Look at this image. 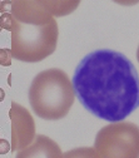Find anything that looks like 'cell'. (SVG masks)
Returning <instances> with one entry per match:
<instances>
[{"instance_id":"cell-1","label":"cell","mask_w":139,"mask_h":158,"mask_svg":"<svg viewBox=\"0 0 139 158\" xmlns=\"http://www.w3.org/2000/svg\"><path fill=\"white\" fill-rule=\"evenodd\" d=\"M72 84L83 107L107 122H122L139 107L138 72L119 52L99 49L85 55Z\"/></svg>"},{"instance_id":"cell-2","label":"cell","mask_w":139,"mask_h":158,"mask_svg":"<svg viewBox=\"0 0 139 158\" xmlns=\"http://www.w3.org/2000/svg\"><path fill=\"white\" fill-rule=\"evenodd\" d=\"M11 55L25 63H38L51 55L58 43L56 20L40 0H16L11 11Z\"/></svg>"},{"instance_id":"cell-3","label":"cell","mask_w":139,"mask_h":158,"mask_svg":"<svg viewBox=\"0 0 139 158\" xmlns=\"http://www.w3.org/2000/svg\"><path fill=\"white\" fill-rule=\"evenodd\" d=\"M75 93L65 72L51 68L39 73L30 84L29 102L34 113L45 121L64 118L74 104Z\"/></svg>"},{"instance_id":"cell-4","label":"cell","mask_w":139,"mask_h":158,"mask_svg":"<svg viewBox=\"0 0 139 158\" xmlns=\"http://www.w3.org/2000/svg\"><path fill=\"white\" fill-rule=\"evenodd\" d=\"M98 158H139V127L130 122L110 123L95 135Z\"/></svg>"},{"instance_id":"cell-5","label":"cell","mask_w":139,"mask_h":158,"mask_svg":"<svg viewBox=\"0 0 139 158\" xmlns=\"http://www.w3.org/2000/svg\"><path fill=\"white\" fill-rule=\"evenodd\" d=\"M11 121V146L10 151H22L30 146L35 139V122L27 108L11 103L9 110Z\"/></svg>"},{"instance_id":"cell-6","label":"cell","mask_w":139,"mask_h":158,"mask_svg":"<svg viewBox=\"0 0 139 158\" xmlns=\"http://www.w3.org/2000/svg\"><path fill=\"white\" fill-rule=\"evenodd\" d=\"M16 158H63V153L51 138L38 134L30 146L18 152Z\"/></svg>"},{"instance_id":"cell-7","label":"cell","mask_w":139,"mask_h":158,"mask_svg":"<svg viewBox=\"0 0 139 158\" xmlns=\"http://www.w3.org/2000/svg\"><path fill=\"white\" fill-rule=\"evenodd\" d=\"M40 2L53 18L68 15L73 13L79 5L78 0H74V2H70V0H67V2H63V0H40Z\"/></svg>"},{"instance_id":"cell-8","label":"cell","mask_w":139,"mask_h":158,"mask_svg":"<svg viewBox=\"0 0 139 158\" xmlns=\"http://www.w3.org/2000/svg\"><path fill=\"white\" fill-rule=\"evenodd\" d=\"M63 158H98V156L93 148L82 147L63 153Z\"/></svg>"},{"instance_id":"cell-9","label":"cell","mask_w":139,"mask_h":158,"mask_svg":"<svg viewBox=\"0 0 139 158\" xmlns=\"http://www.w3.org/2000/svg\"><path fill=\"white\" fill-rule=\"evenodd\" d=\"M11 50L10 49H0V65L9 67L11 65Z\"/></svg>"},{"instance_id":"cell-10","label":"cell","mask_w":139,"mask_h":158,"mask_svg":"<svg viewBox=\"0 0 139 158\" xmlns=\"http://www.w3.org/2000/svg\"><path fill=\"white\" fill-rule=\"evenodd\" d=\"M0 28L11 31V28H13V16H11L10 13H5V14H3L2 16H0Z\"/></svg>"},{"instance_id":"cell-11","label":"cell","mask_w":139,"mask_h":158,"mask_svg":"<svg viewBox=\"0 0 139 158\" xmlns=\"http://www.w3.org/2000/svg\"><path fill=\"white\" fill-rule=\"evenodd\" d=\"M11 6H13V2H10V0H4V2L0 3V13H9L11 11Z\"/></svg>"},{"instance_id":"cell-12","label":"cell","mask_w":139,"mask_h":158,"mask_svg":"<svg viewBox=\"0 0 139 158\" xmlns=\"http://www.w3.org/2000/svg\"><path fill=\"white\" fill-rule=\"evenodd\" d=\"M10 151V143L6 139L0 138V154H6Z\"/></svg>"},{"instance_id":"cell-13","label":"cell","mask_w":139,"mask_h":158,"mask_svg":"<svg viewBox=\"0 0 139 158\" xmlns=\"http://www.w3.org/2000/svg\"><path fill=\"white\" fill-rule=\"evenodd\" d=\"M4 98H5V92H4L2 88H0V102H3Z\"/></svg>"},{"instance_id":"cell-14","label":"cell","mask_w":139,"mask_h":158,"mask_svg":"<svg viewBox=\"0 0 139 158\" xmlns=\"http://www.w3.org/2000/svg\"><path fill=\"white\" fill-rule=\"evenodd\" d=\"M137 59H138V62H139V47H138V50H137Z\"/></svg>"},{"instance_id":"cell-15","label":"cell","mask_w":139,"mask_h":158,"mask_svg":"<svg viewBox=\"0 0 139 158\" xmlns=\"http://www.w3.org/2000/svg\"><path fill=\"white\" fill-rule=\"evenodd\" d=\"M0 31H2V28H0Z\"/></svg>"},{"instance_id":"cell-16","label":"cell","mask_w":139,"mask_h":158,"mask_svg":"<svg viewBox=\"0 0 139 158\" xmlns=\"http://www.w3.org/2000/svg\"><path fill=\"white\" fill-rule=\"evenodd\" d=\"M0 3H2V2H0Z\"/></svg>"}]
</instances>
